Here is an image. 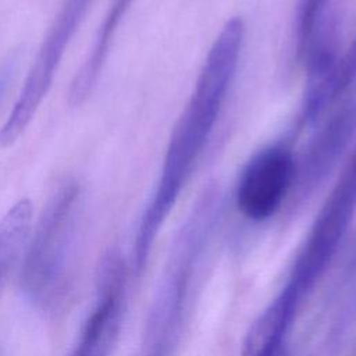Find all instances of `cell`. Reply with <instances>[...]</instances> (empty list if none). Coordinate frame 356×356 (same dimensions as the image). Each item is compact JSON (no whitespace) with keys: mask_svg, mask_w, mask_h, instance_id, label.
Here are the masks:
<instances>
[{"mask_svg":"<svg viewBox=\"0 0 356 356\" xmlns=\"http://www.w3.org/2000/svg\"><path fill=\"white\" fill-rule=\"evenodd\" d=\"M81 218V188L61 184L33 231L21 270V288L38 307L53 310L68 296L74 280Z\"/></svg>","mask_w":356,"mask_h":356,"instance_id":"cell-2","label":"cell"},{"mask_svg":"<svg viewBox=\"0 0 356 356\" xmlns=\"http://www.w3.org/2000/svg\"><path fill=\"white\" fill-rule=\"evenodd\" d=\"M95 0H64L28 70L21 90L0 128V147L13 146L49 95L61 60Z\"/></svg>","mask_w":356,"mask_h":356,"instance_id":"cell-3","label":"cell"},{"mask_svg":"<svg viewBox=\"0 0 356 356\" xmlns=\"http://www.w3.org/2000/svg\"><path fill=\"white\" fill-rule=\"evenodd\" d=\"M132 3L134 0L110 1L108 10L95 35L92 47L71 82L68 90V103L71 106H81L95 89L106 60L110 54V49L113 46L117 31Z\"/></svg>","mask_w":356,"mask_h":356,"instance_id":"cell-8","label":"cell"},{"mask_svg":"<svg viewBox=\"0 0 356 356\" xmlns=\"http://www.w3.org/2000/svg\"><path fill=\"white\" fill-rule=\"evenodd\" d=\"M124 314V266L114 253L99 268L97 295L70 356H110Z\"/></svg>","mask_w":356,"mask_h":356,"instance_id":"cell-7","label":"cell"},{"mask_svg":"<svg viewBox=\"0 0 356 356\" xmlns=\"http://www.w3.org/2000/svg\"><path fill=\"white\" fill-rule=\"evenodd\" d=\"M298 159L286 140L257 150L243 165L235 186L238 210L249 220L273 217L291 196Z\"/></svg>","mask_w":356,"mask_h":356,"instance_id":"cell-5","label":"cell"},{"mask_svg":"<svg viewBox=\"0 0 356 356\" xmlns=\"http://www.w3.org/2000/svg\"><path fill=\"white\" fill-rule=\"evenodd\" d=\"M356 85V35L339 56L334 74V96L339 99Z\"/></svg>","mask_w":356,"mask_h":356,"instance_id":"cell-10","label":"cell"},{"mask_svg":"<svg viewBox=\"0 0 356 356\" xmlns=\"http://www.w3.org/2000/svg\"><path fill=\"white\" fill-rule=\"evenodd\" d=\"M356 138V85L330 110L298 159L293 202L307 199L335 171Z\"/></svg>","mask_w":356,"mask_h":356,"instance_id":"cell-6","label":"cell"},{"mask_svg":"<svg viewBox=\"0 0 356 356\" xmlns=\"http://www.w3.org/2000/svg\"><path fill=\"white\" fill-rule=\"evenodd\" d=\"M33 218L29 199H19L0 220V285L11 266L28 245Z\"/></svg>","mask_w":356,"mask_h":356,"instance_id":"cell-9","label":"cell"},{"mask_svg":"<svg viewBox=\"0 0 356 356\" xmlns=\"http://www.w3.org/2000/svg\"><path fill=\"white\" fill-rule=\"evenodd\" d=\"M15 74V60L7 61L1 68H0V103L4 97V93L7 92V88Z\"/></svg>","mask_w":356,"mask_h":356,"instance_id":"cell-11","label":"cell"},{"mask_svg":"<svg viewBox=\"0 0 356 356\" xmlns=\"http://www.w3.org/2000/svg\"><path fill=\"white\" fill-rule=\"evenodd\" d=\"M356 214V146L339 171L316 221L309 232L303 252L288 288L298 295L310 286L335 253Z\"/></svg>","mask_w":356,"mask_h":356,"instance_id":"cell-4","label":"cell"},{"mask_svg":"<svg viewBox=\"0 0 356 356\" xmlns=\"http://www.w3.org/2000/svg\"><path fill=\"white\" fill-rule=\"evenodd\" d=\"M245 22L229 18L216 36L192 93L170 136L160 175L135 238L134 264L139 271L152 245L186 185L224 108L239 67Z\"/></svg>","mask_w":356,"mask_h":356,"instance_id":"cell-1","label":"cell"}]
</instances>
